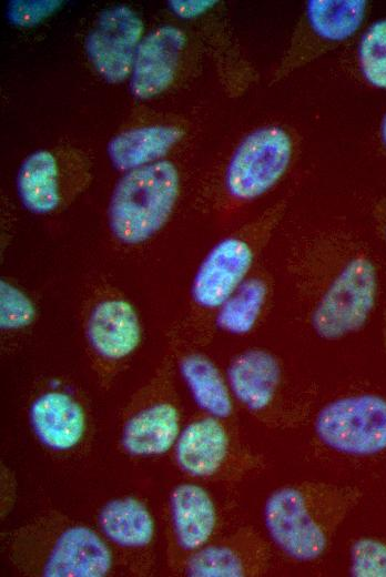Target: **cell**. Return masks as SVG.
<instances>
[{
	"instance_id": "obj_1",
	"label": "cell",
	"mask_w": 386,
	"mask_h": 577,
	"mask_svg": "<svg viewBox=\"0 0 386 577\" xmlns=\"http://www.w3.org/2000/svg\"><path fill=\"white\" fill-rule=\"evenodd\" d=\"M287 272L311 327L323 340L358 332L376 306L378 271L362 249L313 255L293 263Z\"/></svg>"
},
{
	"instance_id": "obj_2",
	"label": "cell",
	"mask_w": 386,
	"mask_h": 577,
	"mask_svg": "<svg viewBox=\"0 0 386 577\" xmlns=\"http://www.w3.org/2000/svg\"><path fill=\"white\" fill-rule=\"evenodd\" d=\"M362 498L349 485L303 482L274 490L264 506V522L273 543L297 561L324 554L336 529Z\"/></svg>"
},
{
	"instance_id": "obj_3",
	"label": "cell",
	"mask_w": 386,
	"mask_h": 577,
	"mask_svg": "<svg viewBox=\"0 0 386 577\" xmlns=\"http://www.w3.org/2000/svg\"><path fill=\"white\" fill-rule=\"evenodd\" d=\"M179 192L180 174L171 161L161 160L124 172L108 207L113 235L126 245L148 241L170 219Z\"/></svg>"
},
{
	"instance_id": "obj_4",
	"label": "cell",
	"mask_w": 386,
	"mask_h": 577,
	"mask_svg": "<svg viewBox=\"0 0 386 577\" xmlns=\"http://www.w3.org/2000/svg\"><path fill=\"white\" fill-rule=\"evenodd\" d=\"M315 432L329 448L353 456L386 451V398L353 394L327 403L317 413Z\"/></svg>"
},
{
	"instance_id": "obj_5",
	"label": "cell",
	"mask_w": 386,
	"mask_h": 577,
	"mask_svg": "<svg viewBox=\"0 0 386 577\" xmlns=\"http://www.w3.org/2000/svg\"><path fill=\"white\" fill-rule=\"evenodd\" d=\"M292 140L280 126L247 134L235 149L225 172V188L235 200L250 201L272 189L292 159Z\"/></svg>"
},
{
	"instance_id": "obj_6",
	"label": "cell",
	"mask_w": 386,
	"mask_h": 577,
	"mask_svg": "<svg viewBox=\"0 0 386 577\" xmlns=\"http://www.w3.org/2000/svg\"><path fill=\"white\" fill-rule=\"evenodd\" d=\"M143 33V22L129 7L103 11L90 31L85 48L95 70L109 82L118 83L132 71Z\"/></svg>"
},
{
	"instance_id": "obj_7",
	"label": "cell",
	"mask_w": 386,
	"mask_h": 577,
	"mask_svg": "<svg viewBox=\"0 0 386 577\" xmlns=\"http://www.w3.org/2000/svg\"><path fill=\"white\" fill-rule=\"evenodd\" d=\"M257 246L242 236H228L216 243L200 263L191 285L196 306L216 311L250 276Z\"/></svg>"
},
{
	"instance_id": "obj_8",
	"label": "cell",
	"mask_w": 386,
	"mask_h": 577,
	"mask_svg": "<svg viewBox=\"0 0 386 577\" xmlns=\"http://www.w3.org/2000/svg\"><path fill=\"white\" fill-rule=\"evenodd\" d=\"M184 44V33L172 26L160 27L141 40L130 83L136 98L151 99L170 87Z\"/></svg>"
},
{
	"instance_id": "obj_9",
	"label": "cell",
	"mask_w": 386,
	"mask_h": 577,
	"mask_svg": "<svg viewBox=\"0 0 386 577\" xmlns=\"http://www.w3.org/2000/svg\"><path fill=\"white\" fill-rule=\"evenodd\" d=\"M227 379L238 402L251 412L261 413L276 402L283 372L280 361L271 352L251 348L231 362Z\"/></svg>"
},
{
	"instance_id": "obj_10",
	"label": "cell",
	"mask_w": 386,
	"mask_h": 577,
	"mask_svg": "<svg viewBox=\"0 0 386 577\" xmlns=\"http://www.w3.org/2000/svg\"><path fill=\"white\" fill-rule=\"evenodd\" d=\"M112 565L111 551L100 536L84 526L65 529L43 568L48 577H102Z\"/></svg>"
},
{
	"instance_id": "obj_11",
	"label": "cell",
	"mask_w": 386,
	"mask_h": 577,
	"mask_svg": "<svg viewBox=\"0 0 386 577\" xmlns=\"http://www.w3.org/2000/svg\"><path fill=\"white\" fill-rule=\"evenodd\" d=\"M91 346L102 357L118 361L130 355L141 340V326L133 305L123 298L99 302L88 320Z\"/></svg>"
},
{
	"instance_id": "obj_12",
	"label": "cell",
	"mask_w": 386,
	"mask_h": 577,
	"mask_svg": "<svg viewBox=\"0 0 386 577\" xmlns=\"http://www.w3.org/2000/svg\"><path fill=\"white\" fill-rule=\"evenodd\" d=\"M30 421L40 442L55 451L78 445L85 429L83 408L62 392L39 396L31 405Z\"/></svg>"
},
{
	"instance_id": "obj_13",
	"label": "cell",
	"mask_w": 386,
	"mask_h": 577,
	"mask_svg": "<svg viewBox=\"0 0 386 577\" xmlns=\"http://www.w3.org/2000/svg\"><path fill=\"white\" fill-rule=\"evenodd\" d=\"M228 439L216 417H206L187 425L176 441V460L192 476L213 475L227 455Z\"/></svg>"
},
{
	"instance_id": "obj_14",
	"label": "cell",
	"mask_w": 386,
	"mask_h": 577,
	"mask_svg": "<svg viewBox=\"0 0 386 577\" xmlns=\"http://www.w3.org/2000/svg\"><path fill=\"white\" fill-rule=\"evenodd\" d=\"M171 513L179 545L196 550L209 540L216 524L214 504L205 489L181 484L171 494Z\"/></svg>"
},
{
	"instance_id": "obj_15",
	"label": "cell",
	"mask_w": 386,
	"mask_h": 577,
	"mask_svg": "<svg viewBox=\"0 0 386 577\" xmlns=\"http://www.w3.org/2000/svg\"><path fill=\"white\" fill-rule=\"evenodd\" d=\"M180 418L176 408L169 403L152 405L125 424L122 444L135 456H152L166 453L177 441Z\"/></svg>"
},
{
	"instance_id": "obj_16",
	"label": "cell",
	"mask_w": 386,
	"mask_h": 577,
	"mask_svg": "<svg viewBox=\"0 0 386 577\" xmlns=\"http://www.w3.org/2000/svg\"><path fill=\"white\" fill-rule=\"evenodd\" d=\"M183 136L175 126H143L115 135L108 144V155L114 168L128 172L163 158Z\"/></svg>"
},
{
	"instance_id": "obj_17",
	"label": "cell",
	"mask_w": 386,
	"mask_h": 577,
	"mask_svg": "<svg viewBox=\"0 0 386 577\" xmlns=\"http://www.w3.org/2000/svg\"><path fill=\"white\" fill-rule=\"evenodd\" d=\"M17 191L28 211L35 214L55 211L62 201L61 173L55 156L45 150L31 153L18 171Z\"/></svg>"
},
{
	"instance_id": "obj_18",
	"label": "cell",
	"mask_w": 386,
	"mask_h": 577,
	"mask_svg": "<svg viewBox=\"0 0 386 577\" xmlns=\"http://www.w3.org/2000/svg\"><path fill=\"white\" fill-rule=\"evenodd\" d=\"M103 534L122 547L146 546L154 535V522L148 508L132 497L105 504L99 514Z\"/></svg>"
},
{
	"instance_id": "obj_19",
	"label": "cell",
	"mask_w": 386,
	"mask_h": 577,
	"mask_svg": "<svg viewBox=\"0 0 386 577\" xmlns=\"http://www.w3.org/2000/svg\"><path fill=\"white\" fill-rule=\"evenodd\" d=\"M271 294L268 281L250 275L216 310L215 324L233 335L250 333L258 322Z\"/></svg>"
},
{
	"instance_id": "obj_20",
	"label": "cell",
	"mask_w": 386,
	"mask_h": 577,
	"mask_svg": "<svg viewBox=\"0 0 386 577\" xmlns=\"http://www.w3.org/2000/svg\"><path fill=\"white\" fill-rule=\"evenodd\" d=\"M180 372L199 407L216 418L231 415L228 388L212 361L201 354H190L181 360Z\"/></svg>"
},
{
	"instance_id": "obj_21",
	"label": "cell",
	"mask_w": 386,
	"mask_h": 577,
	"mask_svg": "<svg viewBox=\"0 0 386 577\" xmlns=\"http://www.w3.org/2000/svg\"><path fill=\"white\" fill-rule=\"evenodd\" d=\"M367 6L365 0H311L306 16L316 34L338 42L351 38L360 28Z\"/></svg>"
},
{
	"instance_id": "obj_22",
	"label": "cell",
	"mask_w": 386,
	"mask_h": 577,
	"mask_svg": "<svg viewBox=\"0 0 386 577\" xmlns=\"http://www.w3.org/2000/svg\"><path fill=\"white\" fill-rule=\"evenodd\" d=\"M246 574L242 557L226 545L201 547L186 564V575L193 577H241Z\"/></svg>"
},
{
	"instance_id": "obj_23",
	"label": "cell",
	"mask_w": 386,
	"mask_h": 577,
	"mask_svg": "<svg viewBox=\"0 0 386 577\" xmlns=\"http://www.w3.org/2000/svg\"><path fill=\"white\" fill-rule=\"evenodd\" d=\"M357 59L366 82L386 89V18L365 30L358 43Z\"/></svg>"
},
{
	"instance_id": "obj_24",
	"label": "cell",
	"mask_w": 386,
	"mask_h": 577,
	"mask_svg": "<svg viewBox=\"0 0 386 577\" xmlns=\"http://www.w3.org/2000/svg\"><path fill=\"white\" fill-rule=\"evenodd\" d=\"M349 573L355 577H386V537L356 539L349 550Z\"/></svg>"
},
{
	"instance_id": "obj_25",
	"label": "cell",
	"mask_w": 386,
	"mask_h": 577,
	"mask_svg": "<svg viewBox=\"0 0 386 577\" xmlns=\"http://www.w3.org/2000/svg\"><path fill=\"white\" fill-rule=\"evenodd\" d=\"M37 311L31 298L18 286L0 281V326L2 330H20L29 326Z\"/></svg>"
},
{
	"instance_id": "obj_26",
	"label": "cell",
	"mask_w": 386,
	"mask_h": 577,
	"mask_svg": "<svg viewBox=\"0 0 386 577\" xmlns=\"http://www.w3.org/2000/svg\"><path fill=\"white\" fill-rule=\"evenodd\" d=\"M61 1L58 0H43V1H11L8 4V18L9 20L20 27L34 26L50 14H52L60 6Z\"/></svg>"
},
{
	"instance_id": "obj_27",
	"label": "cell",
	"mask_w": 386,
	"mask_h": 577,
	"mask_svg": "<svg viewBox=\"0 0 386 577\" xmlns=\"http://www.w3.org/2000/svg\"><path fill=\"white\" fill-rule=\"evenodd\" d=\"M171 11L180 18L190 19L195 18L212 7H214L217 1L215 0H171L167 2Z\"/></svg>"
},
{
	"instance_id": "obj_28",
	"label": "cell",
	"mask_w": 386,
	"mask_h": 577,
	"mask_svg": "<svg viewBox=\"0 0 386 577\" xmlns=\"http://www.w3.org/2000/svg\"><path fill=\"white\" fill-rule=\"evenodd\" d=\"M379 135H380V140H382L384 146L386 148V112L382 119V123H380V128H379Z\"/></svg>"
},
{
	"instance_id": "obj_29",
	"label": "cell",
	"mask_w": 386,
	"mask_h": 577,
	"mask_svg": "<svg viewBox=\"0 0 386 577\" xmlns=\"http://www.w3.org/2000/svg\"><path fill=\"white\" fill-rule=\"evenodd\" d=\"M383 336H384V343L386 346V311H385L384 317H383Z\"/></svg>"
},
{
	"instance_id": "obj_30",
	"label": "cell",
	"mask_w": 386,
	"mask_h": 577,
	"mask_svg": "<svg viewBox=\"0 0 386 577\" xmlns=\"http://www.w3.org/2000/svg\"><path fill=\"white\" fill-rule=\"evenodd\" d=\"M383 239H384V241L386 243V219H385V221L383 223Z\"/></svg>"
}]
</instances>
